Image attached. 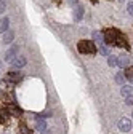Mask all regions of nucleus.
<instances>
[{
  "instance_id": "aec40b11",
  "label": "nucleus",
  "mask_w": 133,
  "mask_h": 134,
  "mask_svg": "<svg viewBox=\"0 0 133 134\" xmlns=\"http://www.w3.org/2000/svg\"><path fill=\"white\" fill-rule=\"evenodd\" d=\"M124 80H125V75L122 72H119L117 77H115V81H117V83H124Z\"/></svg>"
},
{
  "instance_id": "f257e3e1",
  "label": "nucleus",
  "mask_w": 133,
  "mask_h": 134,
  "mask_svg": "<svg viewBox=\"0 0 133 134\" xmlns=\"http://www.w3.org/2000/svg\"><path fill=\"white\" fill-rule=\"evenodd\" d=\"M77 49H79L82 54H95L96 53V46L90 40H80L77 43Z\"/></svg>"
},
{
  "instance_id": "412c9836",
  "label": "nucleus",
  "mask_w": 133,
  "mask_h": 134,
  "mask_svg": "<svg viewBox=\"0 0 133 134\" xmlns=\"http://www.w3.org/2000/svg\"><path fill=\"white\" fill-rule=\"evenodd\" d=\"M127 11L133 16V0H130V2H128V5H127Z\"/></svg>"
},
{
  "instance_id": "7ed1b4c3",
  "label": "nucleus",
  "mask_w": 133,
  "mask_h": 134,
  "mask_svg": "<svg viewBox=\"0 0 133 134\" xmlns=\"http://www.w3.org/2000/svg\"><path fill=\"white\" fill-rule=\"evenodd\" d=\"M21 80H23V75H21L19 72H13V70H11V72H8V74H7V77H5V81H7V83H10L11 86H13V85H16V83H19Z\"/></svg>"
},
{
  "instance_id": "f03ea898",
  "label": "nucleus",
  "mask_w": 133,
  "mask_h": 134,
  "mask_svg": "<svg viewBox=\"0 0 133 134\" xmlns=\"http://www.w3.org/2000/svg\"><path fill=\"white\" fill-rule=\"evenodd\" d=\"M120 30H117V29H112V27H109V29H106L104 30V40L108 42V43H111V45H114L115 43V40L119 38V35H120Z\"/></svg>"
},
{
  "instance_id": "4be33fe9",
  "label": "nucleus",
  "mask_w": 133,
  "mask_h": 134,
  "mask_svg": "<svg viewBox=\"0 0 133 134\" xmlns=\"http://www.w3.org/2000/svg\"><path fill=\"white\" fill-rule=\"evenodd\" d=\"M0 13H5V2L0 0Z\"/></svg>"
},
{
  "instance_id": "0eeeda50",
  "label": "nucleus",
  "mask_w": 133,
  "mask_h": 134,
  "mask_svg": "<svg viewBox=\"0 0 133 134\" xmlns=\"http://www.w3.org/2000/svg\"><path fill=\"white\" fill-rule=\"evenodd\" d=\"M7 109H8V113L10 115H13V116H21L23 115V110L16 105V104H11V105H7Z\"/></svg>"
},
{
  "instance_id": "9d476101",
  "label": "nucleus",
  "mask_w": 133,
  "mask_h": 134,
  "mask_svg": "<svg viewBox=\"0 0 133 134\" xmlns=\"http://www.w3.org/2000/svg\"><path fill=\"white\" fill-rule=\"evenodd\" d=\"M122 96H124V97L133 96V88H131L130 85H124V86H122Z\"/></svg>"
},
{
  "instance_id": "6ab92c4d",
  "label": "nucleus",
  "mask_w": 133,
  "mask_h": 134,
  "mask_svg": "<svg viewBox=\"0 0 133 134\" xmlns=\"http://www.w3.org/2000/svg\"><path fill=\"white\" fill-rule=\"evenodd\" d=\"M125 78L127 80H133V67H127V70H125Z\"/></svg>"
},
{
  "instance_id": "9b49d317",
  "label": "nucleus",
  "mask_w": 133,
  "mask_h": 134,
  "mask_svg": "<svg viewBox=\"0 0 133 134\" xmlns=\"http://www.w3.org/2000/svg\"><path fill=\"white\" fill-rule=\"evenodd\" d=\"M35 129H37L39 132H43V131L47 129V123H45L42 118H37V123H35Z\"/></svg>"
},
{
  "instance_id": "20e7f679",
  "label": "nucleus",
  "mask_w": 133,
  "mask_h": 134,
  "mask_svg": "<svg viewBox=\"0 0 133 134\" xmlns=\"http://www.w3.org/2000/svg\"><path fill=\"white\" fill-rule=\"evenodd\" d=\"M117 126H119V129H120L122 132H128V131H131L133 123H131V120H130V118H120Z\"/></svg>"
},
{
  "instance_id": "ddd939ff",
  "label": "nucleus",
  "mask_w": 133,
  "mask_h": 134,
  "mask_svg": "<svg viewBox=\"0 0 133 134\" xmlns=\"http://www.w3.org/2000/svg\"><path fill=\"white\" fill-rule=\"evenodd\" d=\"M8 27H10V19L8 18H3L2 23H0V32H7Z\"/></svg>"
},
{
  "instance_id": "4468645a",
  "label": "nucleus",
  "mask_w": 133,
  "mask_h": 134,
  "mask_svg": "<svg viewBox=\"0 0 133 134\" xmlns=\"http://www.w3.org/2000/svg\"><path fill=\"white\" fill-rule=\"evenodd\" d=\"M93 38H95V42H98L99 45H103V42H104V37H103V34L101 32H93Z\"/></svg>"
},
{
  "instance_id": "5701e85b",
  "label": "nucleus",
  "mask_w": 133,
  "mask_h": 134,
  "mask_svg": "<svg viewBox=\"0 0 133 134\" xmlns=\"http://www.w3.org/2000/svg\"><path fill=\"white\" fill-rule=\"evenodd\" d=\"M125 102H127V104H133V96H128V97H125Z\"/></svg>"
},
{
  "instance_id": "1a4fd4ad",
  "label": "nucleus",
  "mask_w": 133,
  "mask_h": 134,
  "mask_svg": "<svg viewBox=\"0 0 133 134\" xmlns=\"http://www.w3.org/2000/svg\"><path fill=\"white\" fill-rule=\"evenodd\" d=\"M82 16H84V8H82L80 5H77V7L74 8V19H75V21H80Z\"/></svg>"
},
{
  "instance_id": "393cba45",
  "label": "nucleus",
  "mask_w": 133,
  "mask_h": 134,
  "mask_svg": "<svg viewBox=\"0 0 133 134\" xmlns=\"http://www.w3.org/2000/svg\"><path fill=\"white\" fill-rule=\"evenodd\" d=\"M91 2H96V0H91Z\"/></svg>"
},
{
  "instance_id": "b1692460",
  "label": "nucleus",
  "mask_w": 133,
  "mask_h": 134,
  "mask_svg": "<svg viewBox=\"0 0 133 134\" xmlns=\"http://www.w3.org/2000/svg\"><path fill=\"white\" fill-rule=\"evenodd\" d=\"M69 2H71L72 5H75V3H77V0H69Z\"/></svg>"
},
{
  "instance_id": "f3484780",
  "label": "nucleus",
  "mask_w": 133,
  "mask_h": 134,
  "mask_svg": "<svg viewBox=\"0 0 133 134\" xmlns=\"http://www.w3.org/2000/svg\"><path fill=\"white\" fill-rule=\"evenodd\" d=\"M108 62H109V65H111V67H115V65L119 64V58H117V56H109Z\"/></svg>"
},
{
  "instance_id": "dca6fc26",
  "label": "nucleus",
  "mask_w": 133,
  "mask_h": 134,
  "mask_svg": "<svg viewBox=\"0 0 133 134\" xmlns=\"http://www.w3.org/2000/svg\"><path fill=\"white\" fill-rule=\"evenodd\" d=\"M99 53L104 54V56H109L111 49H109V46H106V45H99Z\"/></svg>"
},
{
  "instance_id": "f8f14e48",
  "label": "nucleus",
  "mask_w": 133,
  "mask_h": 134,
  "mask_svg": "<svg viewBox=\"0 0 133 134\" xmlns=\"http://www.w3.org/2000/svg\"><path fill=\"white\" fill-rule=\"evenodd\" d=\"M13 38H14L13 30H7V32H5V35H3V42H5V43H11Z\"/></svg>"
},
{
  "instance_id": "6e6552de",
  "label": "nucleus",
  "mask_w": 133,
  "mask_h": 134,
  "mask_svg": "<svg viewBox=\"0 0 133 134\" xmlns=\"http://www.w3.org/2000/svg\"><path fill=\"white\" fill-rule=\"evenodd\" d=\"M115 46H122V48H125V49H130V45H128V42L125 40V37H124V34H120L119 35V38L115 40V43H114Z\"/></svg>"
},
{
  "instance_id": "a211bd4d",
  "label": "nucleus",
  "mask_w": 133,
  "mask_h": 134,
  "mask_svg": "<svg viewBox=\"0 0 133 134\" xmlns=\"http://www.w3.org/2000/svg\"><path fill=\"white\" fill-rule=\"evenodd\" d=\"M19 131H21V134H30V129L27 128V125H26L24 121H21V125H19Z\"/></svg>"
},
{
  "instance_id": "39448f33",
  "label": "nucleus",
  "mask_w": 133,
  "mask_h": 134,
  "mask_svg": "<svg viewBox=\"0 0 133 134\" xmlns=\"http://www.w3.org/2000/svg\"><path fill=\"white\" fill-rule=\"evenodd\" d=\"M18 46H11V48H8V51H7V54H5V61L7 62H13V59L16 58V54H18Z\"/></svg>"
},
{
  "instance_id": "2eb2a0df",
  "label": "nucleus",
  "mask_w": 133,
  "mask_h": 134,
  "mask_svg": "<svg viewBox=\"0 0 133 134\" xmlns=\"http://www.w3.org/2000/svg\"><path fill=\"white\" fill-rule=\"evenodd\" d=\"M117 65H119V67H125V69H127V67H128V58H127V56H120Z\"/></svg>"
},
{
  "instance_id": "423d86ee",
  "label": "nucleus",
  "mask_w": 133,
  "mask_h": 134,
  "mask_svg": "<svg viewBox=\"0 0 133 134\" xmlns=\"http://www.w3.org/2000/svg\"><path fill=\"white\" fill-rule=\"evenodd\" d=\"M26 58H23V56H16L14 59H13V69H21V67H24L26 65Z\"/></svg>"
}]
</instances>
